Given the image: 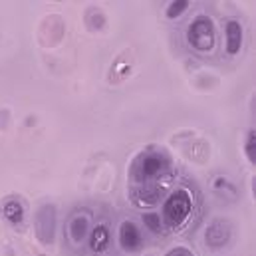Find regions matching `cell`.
I'll return each mask as SVG.
<instances>
[{
	"instance_id": "5b68a950",
	"label": "cell",
	"mask_w": 256,
	"mask_h": 256,
	"mask_svg": "<svg viewBox=\"0 0 256 256\" xmlns=\"http://www.w3.org/2000/svg\"><path fill=\"white\" fill-rule=\"evenodd\" d=\"M58 210L54 204H42L34 214V234L42 244H52L56 240Z\"/></svg>"
},
{
	"instance_id": "ac0fdd59",
	"label": "cell",
	"mask_w": 256,
	"mask_h": 256,
	"mask_svg": "<svg viewBox=\"0 0 256 256\" xmlns=\"http://www.w3.org/2000/svg\"><path fill=\"white\" fill-rule=\"evenodd\" d=\"M165 256H194V254H192V250H189L187 246H175V248H171Z\"/></svg>"
},
{
	"instance_id": "9a60e30c",
	"label": "cell",
	"mask_w": 256,
	"mask_h": 256,
	"mask_svg": "<svg viewBox=\"0 0 256 256\" xmlns=\"http://www.w3.org/2000/svg\"><path fill=\"white\" fill-rule=\"evenodd\" d=\"M189 6H191L189 0H175V2H169V6L165 8V16H167L169 20H175V18H179L181 14H185V12L189 10Z\"/></svg>"
},
{
	"instance_id": "e0dca14e",
	"label": "cell",
	"mask_w": 256,
	"mask_h": 256,
	"mask_svg": "<svg viewBox=\"0 0 256 256\" xmlns=\"http://www.w3.org/2000/svg\"><path fill=\"white\" fill-rule=\"evenodd\" d=\"M124 58H126V54H122V56L116 60L114 68H112V72H114V76H116L118 80H124L126 76H129V72H131V60L124 62Z\"/></svg>"
},
{
	"instance_id": "2e32d148",
	"label": "cell",
	"mask_w": 256,
	"mask_h": 256,
	"mask_svg": "<svg viewBox=\"0 0 256 256\" xmlns=\"http://www.w3.org/2000/svg\"><path fill=\"white\" fill-rule=\"evenodd\" d=\"M244 155L248 159L250 165H256V131L250 129L246 133V139H244Z\"/></svg>"
},
{
	"instance_id": "7a4b0ae2",
	"label": "cell",
	"mask_w": 256,
	"mask_h": 256,
	"mask_svg": "<svg viewBox=\"0 0 256 256\" xmlns=\"http://www.w3.org/2000/svg\"><path fill=\"white\" fill-rule=\"evenodd\" d=\"M192 212V194L187 189H177L163 200V224L171 230L185 226Z\"/></svg>"
},
{
	"instance_id": "4fadbf2b",
	"label": "cell",
	"mask_w": 256,
	"mask_h": 256,
	"mask_svg": "<svg viewBox=\"0 0 256 256\" xmlns=\"http://www.w3.org/2000/svg\"><path fill=\"white\" fill-rule=\"evenodd\" d=\"M84 22H86V28L90 32H102L106 28V24H108V18H106V12L100 6H90L86 10Z\"/></svg>"
},
{
	"instance_id": "277c9868",
	"label": "cell",
	"mask_w": 256,
	"mask_h": 256,
	"mask_svg": "<svg viewBox=\"0 0 256 256\" xmlns=\"http://www.w3.org/2000/svg\"><path fill=\"white\" fill-rule=\"evenodd\" d=\"M92 228H94V212L90 208H76L66 222V236L74 246H78L88 240Z\"/></svg>"
},
{
	"instance_id": "8992f818",
	"label": "cell",
	"mask_w": 256,
	"mask_h": 256,
	"mask_svg": "<svg viewBox=\"0 0 256 256\" xmlns=\"http://www.w3.org/2000/svg\"><path fill=\"white\" fill-rule=\"evenodd\" d=\"M165 196V189L159 183H141L129 187V198L139 208H153Z\"/></svg>"
},
{
	"instance_id": "ba28073f",
	"label": "cell",
	"mask_w": 256,
	"mask_h": 256,
	"mask_svg": "<svg viewBox=\"0 0 256 256\" xmlns=\"http://www.w3.org/2000/svg\"><path fill=\"white\" fill-rule=\"evenodd\" d=\"M118 240H120V246H122L126 252H137V250L143 248L141 230H139V226H137L133 220H124V222L120 224Z\"/></svg>"
},
{
	"instance_id": "52a82bcc",
	"label": "cell",
	"mask_w": 256,
	"mask_h": 256,
	"mask_svg": "<svg viewBox=\"0 0 256 256\" xmlns=\"http://www.w3.org/2000/svg\"><path fill=\"white\" fill-rule=\"evenodd\" d=\"M232 240V222L228 218H212L210 224L204 230V244L212 250L224 248Z\"/></svg>"
},
{
	"instance_id": "7c38bea8",
	"label": "cell",
	"mask_w": 256,
	"mask_h": 256,
	"mask_svg": "<svg viewBox=\"0 0 256 256\" xmlns=\"http://www.w3.org/2000/svg\"><path fill=\"white\" fill-rule=\"evenodd\" d=\"M0 212H2V218H4L6 222H10L12 226L22 224V222H24V214H26L22 200H18V198H14V196H10V198H6V200L2 202Z\"/></svg>"
},
{
	"instance_id": "3957f363",
	"label": "cell",
	"mask_w": 256,
	"mask_h": 256,
	"mask_svg": "<svg viewBox=\"0 0 256 256\" xmlns=\"http://www.w3.org/2000/svg\"><path fill=\"white\" fill-rule=\"evenodd\" d=\"M187 42L194 52L210 54L216 46V30L208 16H196L187 28Z\"/></svg>"
},
{
	"instance_id": "5bb4252c",
	"label": "cell",
	"mask_w": 256,
	"mask_h": 256,
	"mask_svg": "<svg viewBox=\"0 0 256 256\" xmlns=\"http://www.w3.org/2000/svg\"><path fill=\"white\" fill-rule=\"evenodd\" d=\"M141 220H143V224H145L153 234H161L163 228H165L161 214L155 212V210H147V212H143V214H141Z\"/></svg>"
},
{
	"instance_id": "8fae6325",
	"label": "cell",
	"mask_w": 256,
	"mask_h": 256,
	"mask_svg": "<svg viewBox=\"0 0 256 256\" xmlns=\"http://www.w3.org/2000/svg\"><path fill=\"white\" fill-rule=\"evenodd\" d=\"M224 38H226V54L228 56H236L242 48V40H244V32H242V24L238 20H226L224 24Z\"/></svg>"
},
{
	"instance_id": "9c48e42d",
	"label": "cell",
	"mask_w": 256,
	"mask_h": 256,
	"mask_svg": "<svg viewBox=\"0 0 256 256\" xmlns=\"http://www.w3.org/2000/svg\"><path fill=\"white\" fill-rule=\"evenodd\" d=\"M88 246H90V252L94 256H102L106 254L112 246V230L106 222H100V224H94L90 236H88Z\"/></svg>"
},
{
	"instance_id": "6da1fadb",
	"label": "cell",
	"mask_w": 256,
	"mask_h": 256,
	"mask_svg": "<svg viewBox=\"0 0 256 256\" xmlns=\"http://www.w3.org/2000/svg\"><path fill=\"white\" fill-rule=\"evenodd\" d=\"M169 171H171V157L161 149L147 147L133 159L129 167V181L131 185L159 183V179L167 177Z\"/></svg>"
},
{
	"instance_id": "30bf717a",
	"label": "cell",
	"mask_w": 256,
	"mask_h": 256,
	"mask_svg": "<svg viewBox=\"0 0 256 256\" xmlns=\"http://www.w3.org/2000/svg\"><path fill=\"white\" fill-rule=\"evenodd\" d=\"M187 137H189V143L179 145L181 151H183V155L187 159L194 161V163H206L208 157H210V145H208V141L198 139V137H192V135H187Z\"/></svg>"
}]
</instances>
